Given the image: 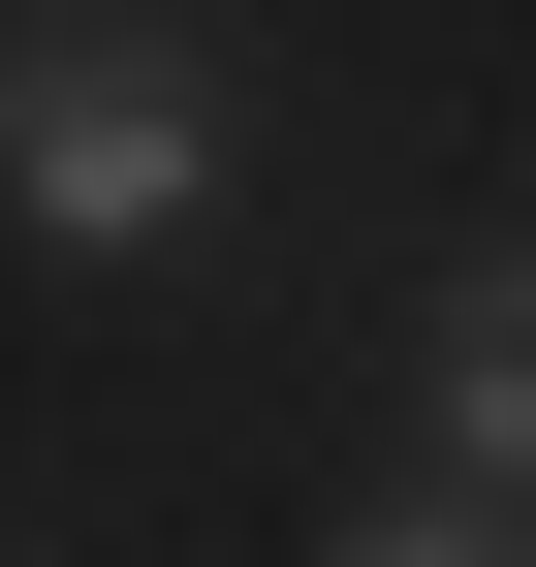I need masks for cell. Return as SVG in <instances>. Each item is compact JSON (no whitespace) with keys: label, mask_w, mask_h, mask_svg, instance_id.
Returning a JSON list of instances; mask_svg holds the SVG:
<instances>
[{"label":"cell","mask_w":536,"mask_h":567,"mask_svg":"<svg viewBox=\"0 0 536 567\" xmlns=\"http://www.w3.org/2000/svg\"><path fill=\"white\" fill-rule=\"evenodd\" d=\"M442 442H474V473H505V505H536V252L474 284V316H442Z\"/></svg>","instance_id":"2"},{"label":"cell","mask_w":536,"mask_h":567,"mask_svg":"<svg viewBox=\"0 0 536 567\" xmlns=\"http://www.w3.org/2000/svg\"><path fill=\"white\" fill-rule=\"evenodd\" d=\"M0 189H32L63 252H189V221H221V95L126 63V32H32V63H0Z\"/></svg>","instance_id":"1"}]
</instances>
